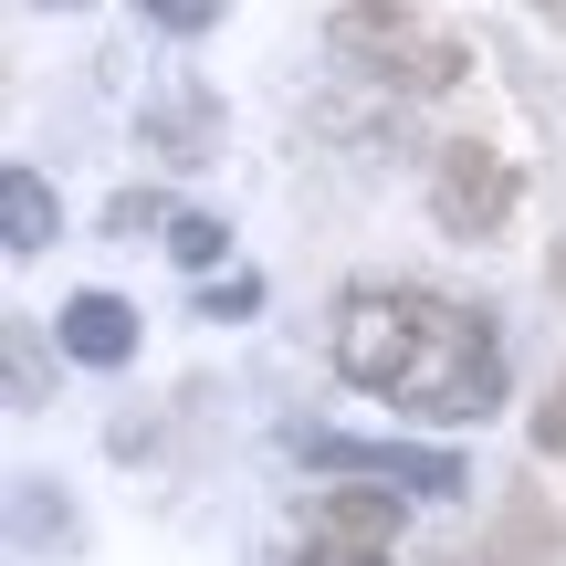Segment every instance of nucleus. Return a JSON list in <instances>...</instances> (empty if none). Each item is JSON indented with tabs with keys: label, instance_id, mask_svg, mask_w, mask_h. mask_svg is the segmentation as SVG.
<instances>
[{
	"label": "nucleus",
	"instance_id": "obj_10",
	"mask_svg": "<svg viewBox=\"0 0 566 566\" xmlns=\"http://www.w3.org/2000/svg\"><path fill=\"white\" fill-rule=\"evenodd\" d=\"M200 126H210V95H168V116H158V147H200Z\"/></svg>",
	"mask_w": 566,
	"mask_h": 566
},
{
	"label": "nucleus",
	"instance_id": "obj_12",
	"mask_svg": "<svg viewBox=\"0 0 566 566\" xmlns=\"http://www.w3.org/2000/svg\"><path fill=\"white\" fill-rule=\"evenodd\" d=\"M147 21H158V32H210V21H221V0H137Z\"/></svg>",
	"mask_w": 566,
	"mask_h": 566
},
{
	"label": "nucleus",
	"instance_id": "obj_13",
	"mask_svg": "<svg viewBox=\"0 0 566 566\" xmlns=\"http://www.w3.org/2000/svg\"><path fill=\"white\" fill-rule=\"evenodd\" d=\"M535 451H546V462H566V378L535 399Z\"/></svg>",
	"mask_w": 566,
	"mask_h": 566
},
{
	"label": "nucleus",
	"instance_id": "obj_3",
	"mask_svg": "<svg viewBox=\"0 0 566 566\" xmlns=\"http://www.w3.org/2000/svg\"><path fill=\"white\" fill-rule=\"evenodd\" d=\"M514 210H525V168L493 137H451L441 158H430V221H441L451 242H504Z\"/></svg>",
	"mask_w": 566,
	"mask_h": 566
},
{
	"label": "nucleus",
	"instance_id": "obj_16",
	"mask_svg": "<svg viewBox=\"0 0 566 566\" xmlns=\"http://www.w3.org/2000/svg\"><path fill=\"white\" fill-rule=\"evenodd\" d=\"M535 11H546V21H566V0H535Z\"/></svg>",
	"mask_w": 566,
	"mask_h": 566
},
{
	"label": "nucleus",
	"instance_id": "obj_8",
	"mask_svg": "<svg viewBox=\"0 0 566 566\" xmlns=\"http://www.w3.org/2000/svg\"><path fill=\"white\" fill-rule=\"evenodd\" d=\"M168 252H179L189 273H210V263H221V252H231V231L210 221V210H179V221H168Z\"/></svg>",
	"mask_w": 566,
	"mask_h": 566
},
{
	"label": "nucleus",
	"instance_id": "obj_2",
	"mask_svg": "<svg viewBox=\"0 0 566 566\" xmlns=\"http://www.w3.org/2000/svg\"><path fill=\"white\" fill-rule=\"evenodd\" d=\"M325 53L357 84H378V95H451L472 74V42L441 32L430 11H409V0H346L325 21Z\"/></svg>",
	"mask_w": 566,
	"mask_h": 566
},
{
	"label": "nucleus",
	"instance_id": "obj_1",
	"mask_svg": "<svg viewBox=\"0 0 566 566\" xmlns=\"http://www.w3.org/2000/svg\"><path fill=\"white\" fill-rule=\"evenodd\" d=\"M325 346H336V378L399 420L472 430L504 409V336L483 304L441 294V283H346Z\"/></svg>",
	"mask_w": 566,
	"mask_h": 566
},
{
	"label": "nucleus",
	"instance_id": "obj_14",
	"mask_svg": "<svg viewBox=\"0 0 566 566\" xmlns=\"http://www.w3.org/2000/svg\"><path fill=\"white\" fill-rule=\"evenodd\" d=\"M147 221H168V210H158V200H147V189H126V200H116V210H105V231H147Z\"/></svg>",
	"mask_w": 566,
	"mask_h": 566
},
{
	"label": "nucleus",
	"instance_id": "obj_9",
	"mask_svg": "<svg viewBox=\"0 0 566 566\" xmlns=\"http://www.w3.org/2000/svg\"><path fill=\"white\" fill-rule=\"evenodd\" d=\"M200 315H210V325H242V315H263V283H252V273H221V283L200 294Z\"/></svg>",
	"mask_w": 566,
	"mask_h": 566
},
{
	"label": "nucleus",
	"instance_id": "obj_15",
	"mask_svg": "<svg viewBox=\"0 0 566 566\" xmlns=\"http://www.w3.org/2000/svg\"><path fill=\"white\" fill-rule=\"evenodd\" d=\"M546 283H556V294H566V231H556V263H546Z\"/></svg>",
	"mask_w": 566,
	"mask_h": 566
},
{
	"label": "nucleus",
	"instance_id": "obj_6",
	"mask_svg": "<svg viewBox=\"0 0 566 566\" xmlns=\"http://www.w3.org/2000/svg\"><path fill=\"white\" fill-rule=\"evenodd\" d=\"M53 336H63L74 367H126V357H137V304H126V294H74L53 315Z\"/></svg>",
	"mask_w": 566,
	"mask_h": 566
},
{
	"label": "nucleus",
	"instance_id": "obj_11",
	"mask_svg": "<svg viewBox=\"0 0 566 566\" xmlns=\"http://www.w3.org/2000/svg\"><path fill=\"white\" fill-rule=\"evenodd\" d=\"M294 566H399V556H388V546H346V535H304Z\"/></svg>",
	"mask_w": 566,
	"mask_h": 566
},
{
	"label": "nucleus",
	"instance_id": "obj_4",
	"mask_svg": "<svg viewBox=\"0 0 566 566\" xmlns=\"http://www.w3.org/2000/svg\"><path fill=\"white\" fill-rule=\"evenodd\" d=\"M304 472H325V483H399L409 504H462V462H451V451H399V441L304 430Z\"/></svg>",
	"mask_w": 566,
	"mask_h": 566
},
{
	"label": "nucleus",
	"instance_id": "obj_7",
	"mask_svg": "<svg viewBox=\"0 0 566 566\" xmlns=\"http://www.w3.org/2000/svg\"><path fill=\"white\" fill-rule=\"evenodd\" d=\"M53 221H63V210H53V179H42V168H11V179H0V242H11V252H42V242H53Z\"/></svg>",
	"mask_w": 566,
	"mask_h": 566
},
{
	"label": "nucleus",
	"instance_id": "obj_5",
	"mask_svg": "<svg viewBox=\"0 0 566 566\" xmlns=\"http://www.w3.org/2000/svg\"><path fill=\"white\" fill-rule=\"evenodd\" d=\"M399 525H409L399 483H325L304 514V535H346V546H399Z\"/></svg>",
	"mask_w": 566,
	"mask_h": 566
}]
</instances>
